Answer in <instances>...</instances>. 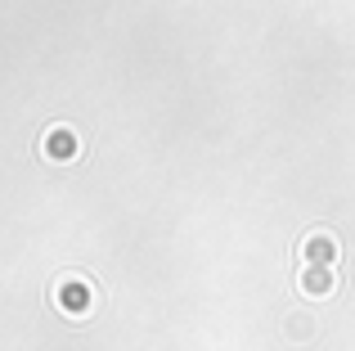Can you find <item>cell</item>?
Here are the masks:
<instances>
[{"label":"cell","instance_id":"cell-1","mask_svg":"<svg viewBox=\"0 0 355 351\" xmlns=\"http://www.w3.org/2000/svg\"><path fill=\"white\" fill-rule=\"evenodd\" d=\"M306 257H311V262H333V257H338V248H333L329 234H311V243H306Z\"/></svg>","mask_w":355,"mask_h":351},{"label":"cell","instance_id":"cell-2","mask_svg":"<svg viewBox=\"0 0 355 351\" xmlns=\"http://www.w3.org/2000/svg\"><path fill=\"white\" fill-rule=\"evenodd\" d=\"M302 284H306V293H329V289H333V275H329V271H315V266H306Z\"/></svg>","mask_w":355,"mask_h":351}]
</instances>
